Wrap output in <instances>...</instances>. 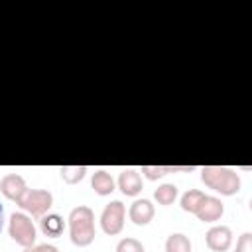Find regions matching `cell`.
I'll return each instance as SVG.
<instances>
[{"label":"cell","instance_id":"obj_1","mask_svg":"<svg viewBox=\"0 0 252 252\" xmlns=\"http://www.w3.org/2000/svg\"><path fill=\"white\" fill-rule=\"evenodd\" d=\"M201 181L220 193V195H236L240 191V175L232 169V167H224V165H205L201 167Z\"/></svg>","mask_w":252,"mask_h":252},{"label":"cell","instance_id":"obj_2","mask_svg":"<svg viewBox=\"0 0 252 252\" xmlns=\"http://www.w3.org/2000/svg\"><path fill=\"white\" fill-rule=\"evenodd\" d=\"M69 236L75 246H89L94 240V213L87 205H79L69 213Z\"/></svg>","mask_w":252,"mask_h":252},{"label":"cell","instance_id":"obj_3","mask_svg":"<svg viewBox=\"0 0 252 252\" xmlns=\"http://www.w3.org/2000/svg\"><path fill=\"white\" fill-rule=\"evenodd\" d=\"M8 234L10 238L24 246V248H30L35 244V238H37V228L32 220L30 215L26 213H12L10 215V220H8Z\"/></svg>","mask_w":252,"mask_h":252},{"label":"cell","instance_id":"obj_4","mask_svg":"<svg viewBox=\"0 0 252 252\" xmlns=\"http://www.w3.org/2000/svg\"><path fill=\"white\" fill-rule=\"evenodd\" d=\"M18 205H20V209H24L26 213H30L32 217L41 219L51 209L53 195L47 189H28L26 195L18 201Z\"/></svg>","mask_w":252,"mask_h":252},{"label":"cell","instance_id":"obj_5","mask_svg":"<svg viewBox=\"0 0 252 252\" xmlns=\"http://www.w3.org/2000/svg\"><path fill=\"white\" fill-rule=\"evenodd\" d=\"M124 217H126V207L122 201H110L102 213H100V228L108 236H116L124 228Z\"/></svg>","mask_w":252,"mask_h":252},{"label":"cell","instance_id":"obj_6","mask_svg":"<svg viewBox=\"0 0 252 252\" xmlns=\"http://www.w3.org/2000/svg\"><path fill=\"white\" fill-rule=\"evenodd\" d=\"M205 242L213 252H226L232 244V230L226 224H215L207 230Z\"/></svg>","mask_w":252,"mask_h":252},{"label":"cell","instance_id":"obj_7","mask_svg":"<svg viewBox=\"0 0 252 252\" xmlns=\"http://www.w3.org/2000/svg\"><path fill=\"white\" fill-rule=\"evenodd\" d=\"M222 213H224L222 201L217 199V197L205 195V197L201 199V203L197 205V209H195L193 215H195L199 220H203V222H215V220H219V219L222 217Z\"/></svg>","mask_w":252,"mask_h":252},{"label":"cell","instance_id":"obj_8","mask_svg":"<svg viewBox=\"0 0 252 252\" xmlns=\"http://www.w3.org/2000/svg\"><path fill=\"white\" fill-rule=\"evenodd\" d=\"M28 191V185H26V179L20 175V173H6L2 179H0V193L10 199V201H20Z\"/></svg>","mask_w":252,"mask_h":252},{"label":"cell","instance_id":"obj_9","mask_svg":"<svg viewBox=\"0 0 252 252\" xmlns=\"http://www.w3.org/2000/svg\"><path fill=\"white\" fill-rule=\"evenodd\" d=\"M156 215V209L152 205L150 199H136L132 205H130V211H128V217L130 220L136 224V226H146L152 222Z\"/></svg>","mask_w":252,"mask_h":252},{"label":"cell","instance_id":"obj_10","mask_svg":"<svg viewBox=\"0 0 252 252\" xmlns=\"http://www.w3.org/2000/svg\"><path fill=\"white\" fill-rule=\"evenodd\" d=\"M118 189L126 195V197H136L142 189H144V183H142V175L132 169V167H126L120 171L118 175Z\"/></svg>","mask_w":252,"mask_h":252},{"label":"cell","instance_id":"obj_11","mask_svg":"<svg viewBox=\"0 0 252 252\" xmlns=\"http://www.w3.org/2000/svg\"><path fill=\"white\" fill-rule=\"evenodd\" d=\"M39 228H41V232H43L45 236L57 238V236H61L63 230H65V220H63V217L57 215V213H47V215H43V217L39 219Z\"/></svg>","mask_w":252,"mask_h":252},{"label":"cell","instance_id":"obj_12","mask_svg":"<svg viewBox=\"0 0 252 252\" xmlns=\"http://www.w3.org/2000/svg\"><path fill=\"white\" fill-rule=\"evenodd\" d=\"M91 187L94 189L96 195H110L114 191V179L112 175L106 171V169H96L93 173V179H91Z\"/></svg>","mask_w":252,"mask_h":252},{"label":"cell","instance_id":"obj_13","mask_svg":"<svg viewBox=\"0 0 252 252\" xmlns=\"http://www.w3.org/2000/svg\"><path fill=\"white\" fill-rule=\"evenodd\" d=\"M193 165H183V167H177V165H144L142 167V173L150 179V181H156L167 173H173V171H191Z\"/></svg>","mask_w":252,"mask_h":252},{"label":"cell","instance_id":"obj_14","mask_svg":"<svg viewBox=\"0 0 252 252\" xmlns=\"http://www.w3.org/2000/svg\"><path fill=\"white\" fill-rule=\"evenodd\" d=\"M59 175H61V179H63L65 183L75 185V183H79V181L85 179L87 167H85V165H61V167H59Z\"/></svg>","mask_w":252,"mask_h":252},{"label":"cell","instance_id":"obj_15","mask_svg":"<svg viewBox=\"0 0 252 252\" xmlns=\"http://www.w3.org/2000/svg\"><path fill=\"white\" fill-rule=\"evenodd\" d=\"M177 195H179V191H177V187H175L173 183H161V185L154 191V199L158 201V205H163V207L171 205V203L177 199Z\"/></svg>","mask_w":252,"mask_h":252},{"label":"cell","instance_id":"obj_16","mask_svg":"<svg viewBox=\"0 0 252 252\" xmlns=\"http://www.w3.org/2000/svg\"><path fill=\"white\" fill-rule=\"evenodd\" d=\"M165 252H191V240L189 236L181 232H173L165 240Z\"/></svg>","mask_w":252,"mask_h":252},{"label":"cell","instance_id":"obj_17","mask_svg":"<svg viewBox=\"0 0 252 252\" xmlns=\"http://www.w3.org/2000/svg\"><path fill=\"white\" fill-rule=\"evenodd\" d=\"M203 197H205V193L199 191V189H189V191H185V193L181 195V209H183L185 213H195V209H197V205L201 203Z\"/></svg>","mask_w":252,"mask_h":252},{"label":"cell","instance_id":"obj_18","mask_svg":"<svg viewBox=\"0 0 252 252\" xmlns=\"http://www.w3.org/2000/svg\"><path fill=\"white\" fill-rule=\"evenodd\" d=\"M116 252H146V250H144V244L140 240L126 236L116 244Z\"/></svg>","mask_w":252,"mask_h":252},{"label":"cell","instance_id":"obj_19","mask_svg":"<svg viewBox=\"0 0 252 252\" xmlns=\"http://www.w3.org/2000/svg\"><path fill=\"white\" fill-rule=\"evenodd\" d=\"M234 252H252V232H242Z\"/></svg>","mask_w":252,"mask_h":252},{"label":"cell","instance_id":"obj_20","mask_svg":"<svg viewBox=\"0 0 252 252\" xmlns=\"http://www.w3.org/2000/svg\"><path fill=\"white\" fill-rule=\"evenodd\" d=\"M24 252H59V248L53 244H33L30 248H26Z\"/></svg>","mask_w":252,"mask_h":252},{"label":"cell","instance_id":"obj_21","mask_svg":"<svg viewBox=\"0 0 252 252\" xmlns=\"http://www.w3.org/2000/svg\"><path fill=\"white\" fill-rule=\"evenodd\" d=\"M2 228H4V207L0 203V232H2Z\"/></svg>","mask_w":252,"mask_h":252}]
</instances>
